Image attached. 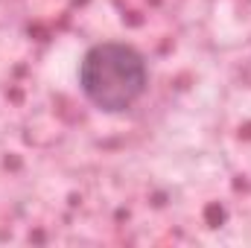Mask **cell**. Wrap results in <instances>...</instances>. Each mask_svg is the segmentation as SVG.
<instances>
[{
	"label": "cell",
	"mask_w": 251,
	"mask_h": 248,
	"mask_svg": "<svg viewBox=\"0 0 251 248\" xmlns=\"http://www.w3.org/2000/svg\"><path fill=\"white\" fill-rule=\"evenodd\" d=\"M79 91L102 114H123L149 91V64L126 41H100L79 62Z\"/></svg>",
	"instance_id": "cell-1"
}]
</instances>
